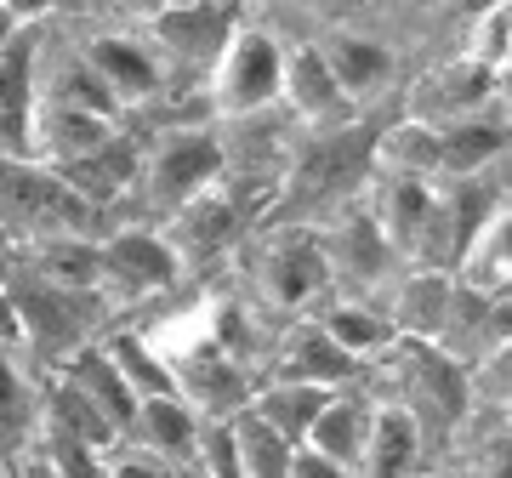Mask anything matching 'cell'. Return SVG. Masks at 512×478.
Listing matches in <instances>:
<instances>
[{
	"label": "cell",
	"mask_w": 512,
	"mask_h": 478,
	"mask_svg": "<svg viewBox=\"0 0 512 478\" xmlns=\"http://www.w3.org/2000/svg\"><path fill=\"white\" fill-rule=\"evenodd\" d=\"M365 427H370V410L359 405L353 393H330L325 410L313 416V427H308V439H302V450L359 478V456H365Z\"/></svg>",
	"instance_id": "cell-24"
},
{
	"label": "cell",
	"mask_w": 512,
	"mask_h": 478,
	"mask_svg": "<svg viewBox=\"0 0 512 478\" xmlns=\"http://www.w3.org/2000/svg\"><path fill=\"white\" fill-rule=\"evenodd\" d=\"M319 245H325V262H330V285L365 291V302H370L376 285H393V279L410 268V262L387 245V234L376 228V217L365 211V200H353V205H342L336 217H325Z\"/></svg>",
	"instance_id": "cell-7"
},
{
	"label": "cell",
	"mask_w": 512,
	"mask_h": 478,
	"mask_svg": "<svg viewBox=\"0 0 512 478\" xmlns=\"http://www.w3.org/2000/svg\"><path fill=\"white\" fill-rule=\"evenodd\" d=\"M507 46H512V18L507 6H484L473 18V40H467V63H478V69L490 74H507Z\"/></svg>",
	"instance_id": "cell-34"
},
{
	"label": "cell",
	"mask_w": 512,
	"mask_h": 478,
	"mask_svg": "<svg viewBox=\"0 0 512 478\" xmlns=\"http://www.w3.org/2000/svg\"><path fill=\"white\" fill-rule=\"evenodd\" d=\"M319 57H325L330 80L342 86L348 103H365L393 80V46L382 35H365V29H330L319 40Z\"/></svg>",
	"instance_id": "cell-15"
},
{
	"label": "cell",
	"mask_w": 512,
	"mask_h": 478,
	"mask_svg": "<svg viewBox=\"0 0 512 478\" xmlns=\"http://www.w3.org/2000/svg\"><path fill=\"white\" fill-rule=\"evenodd\" d=\"M171 376H177V399H183L200 422H228L234 410L251 405V393H256L251 370L234 365V359H222V353H211V348L177 359Z\"/></svg>",
	"instance_id": "cell-11"
},
{
	"label": "cell",
	"mask_w": 512,
	"mask_h": 478,
	"mask_svg": "<svg viewBox=\"0 0 512 478\" xmlns=\"http://www.w3.org/2000/svg\"><path fill=\"white\" fill-rule=\"evenodd\" d=\"M18 257H23V239L12 234V228H0V291L12 285V274H18Z\"/></svg>",
	"instance_id": "cell-36"
},
{
	"label": "cell",
	"mask_w": 512,
	"mask_h": 478,
	"mask_svg": "<svg viewBox=\"0 0 512 478\" xmlns=\"http://www.w3.org/2000/svg\"><path fill=\"white\" fill-rule=\"evenodd\" d=\"M200 416L177 399V393H160V399H137V422H131V439L143 456L154 461H188L194 444H200Z\"/></svg>",
	"instance_id": "cell-20"
},
{
	"label": "cell",
	"mask_w": 512,
	"mask_h": 478,
	"mask_svg": "<svg viewBox=\"0 0 512 478\" xmlns=\"http://www.w3.org/2000/svg\"><path fill=\"white\" fill-rule=\"evenodd\" d=\"M421 461V427L410 422L404 405H376L365 427V456L359 478H410Z\"/></svg>",
	"instance_id": "cell-23"
},
{
	"label": "cell",
	"mask_w": 512,
	"mask_h": 478,
	"mask_svg": "<svg viewBox=\"0 0 512 478\" xmlns=\"http://www.w3.org/2000/svg\"><path fill=\"white\" fill-rule=\"evenodd\" d=\"M57 177H63V183H69L74 194L92 205L97 217H103V205H114L126 188H137V177H143V143H137L131 131H120L114 143H103L97 154H86V160L63 166Z\"/></svg>",
	"instance_id": "cell-17"
},
{
	"label": "cell",
	"mask_w": 512,
	"mask_h": 478,
	"mask_svg": "<svg viewBox=\"0 0 512 478\" xmlns=\"http://www.w3.org/2000/svg\"><path fill=\"white\" fill-rule=\"evenodd\" d=\"M268 376H285V382H313V387H330V393H342V387L359 376V365H353L348 353L336 348L313 319H302V325H291V336L274 348V370Z\"/></svg>",
	"instance_id": "cell-19"
},
{
	"label": "cell",
	"mask_w": 512,
	"mask_h": 478,
	"mask_svg": "<svg viewBox=\"0 0 512 478\" xmlns=\"http://www.w3.org/2000/svg\"><path fill=\"white\" fill-rule=\"evenodd\" d=\"M63 382L86 399V405L103 416V422L120 433V444L131 439V422H137V393L126 387V376L109 365V353H103V342H92V348H80V353H69L63 359V370H57Z\"/></svg>",
	"instance_id": "cell-16"
},
{
	"label": "cell",
	"mask_w": 512,
	"mask_h": 478,
	"mask_svg": "<svg viewBox=\"0 0 512 478\" xmlns=\"http://www.w3.org/2000/svg\"><path fill=\"white\" fill-rule=\"evenodd\" d=\"M0 228H12L18 239H97V211L57 171L35 166V160H0Z\"/></svg>",
	"instance_id": "cell-3"
},
{
	"label": "cell",
	"mask_w": 512,
	"mask_h": 478,
	"mask_svg": "<svg viewBox=\"0 0 512 478\" xmlns=\"http://www.w3.org/2000/svg\"><path fill=\"white\" fill-rule=\"evenodd\" d=\"M376 166L387 177H416V183H439L444 177V148L433 120H404L393 131H376Z\"/></svg>",
	"instance_id": "cell-27"
},
{
	"label": "cell",
	"mask_w": 512,
	"mask_h": 478,
	"mask_svg": "<svg viewBox=\"0 0 512 478\" xmlns=\"http://www.w3.org/2000/svg\"><path fill=\"white\" fill-rule=\"evenodd\" d=\"M103 353H109V365L126 376V387L137 393V399L177 393V376H171V365H165L154 348H148L143 336H109V342H103Z\"/></svg>",
	"instance_id": "cell-31"
},
{
	"label": "cell",
	"mask_w": 512,
	"mask_h": 478,
	"mask_svg": "<svg viewBox=\"0 0 512 478\" xmlns=\"http://www.w3.org/2000/svg\"><path fill=\"white\" fill-rule=\"evenodd\" d=\"M12 308H18V331H23V348L35 353H52V359H69V353L92 348V331L103 319V296H80V291H57L35 274H12L6 285Z\"/></svg>",
	"instance_id": "cell-5"
},
{
	"label": "cell",
	"mask_w": 512,
	"mask_h": 478,
	"mask_svg": "<svg viewBox=\"0 0 512 478\" xmlns=\"http://www.w3.org/2000/svg\"><path fill=\"white\" fill-rule=\"evenodd\" d=\"M279 103H285L296 120H308V126H319V131L348 126V114H353V103L342 97V86L330 80V69H325V57H319V46H285Z\"/></svg>",
	"instance_id": "cell-14"
},
{
	"label": "cell",
	"mask_w": 512,
	"mask_h": 478,
	"mask_svg": "<svg viewBox=\"0 0 512 478\" xmlns=\"http://www.w3.org/2000/svg\"><path fill=\"white\" fill-rule=\"evenodd\" d=\"M23 274L46 279L57 291H80V296H103L97 291V239L80 234H57V239H23Z\"/></svg>",
	"instance_id": "cell-21"
},
{
	"label": "cell",
	"mask_w": 512,
	"mask_h": 478,
	"mask_svg": "<svg viewBox=\"0 0 512 478\" xmlns=\"http://www.w3.org/2000/svg\"><path fill=\"white\" fill-rule=\"evenodd\" d=\"M177 274H183V262H177V251L160 228H114V234L97 239V291H103V302L109 296H126V302L160 296L177 285Z\"/></svg>",
	"instance_id": "cell-8"
},
{
	"label": "cell",
	"mask_w": 512,
	"mask_h": 478,
	"mask_svg": "<svg viewBox=\"0 0 512 478\" xmlns=\"http://www.w3.org/2000/svg\"><path fill=\"white\" fill-rule=\"evenodd\" d=\"M330 387H313V382H285V376H256V393H251V410L262 416V422L274 427L285 444H296L302 450V439H308L313 416L325 410Z\"/></svg>",
	"instance_id": "cell-25"
},
{
	"label": "cell",
	"mask_w": 512,
	"mask_h": 478,
	"mask_svg": "<svg viewBox=\"0 0 512 478\" xmlns=\"http://www.w3.org/2000/svg\"><path fill=\"white\" fill-rule=\"evenodd\" d=\"M450 308H456V279L450 274H433V268H404L393 279V302H387V319L399 342H427L439 348L444 331H450Z\"/></svg>",
	"instance_id": "cell-12"
},
{
	"label": "cell",
	"mask_w": 512,
	"mask_h": 478,
	"mask_svg": "<svg viewBox=\"0 0 512 478\" xmlns=\"http://www.w3.org/2000/svg\"><path fill=\"white\" fill-rule=\"evenodd\" d=\"M35 478H52V473H46V467H35Z\"/></svg>",
	"instance_id": "cell-41"
},
{
	"label": "cell",
	"mask_w": 512,
	"mask_h": 478,
	"mask_svg": "<svg viewBox=\"0 0 512 478\" xmlns=\"http://www.w3.org/2000/svg\"><path fill=\"white\" fill-rule=\"evenodd\" d=\"M171 222H177V228H171L165 239H171L177 262H188V257L211 262V257H222V251H234L239 228H245V211H239L222 188H211V194H200V200H188Z\"/></svg>",
	"instance_id": "cell-18"
},
{
	"label": "cell",
	"mask_w": 512,
	"mask_h": 478,
	"mask_svg": "<svg viewBox=\"0 0 512 478\" xmlns=\"http://www.w3.org/2000/svg\"><path fill=\"white\" fill-rule=\"evenodd\" d=\"M160 473H165V461L143 456L137 444H131V450H114V456H109V478H160Z\"/></svg>",
	"instance_id": "cell-35"
},
{
	"label": "cell",
	"mask_w": 512,
	"mask_h": 478,
	"mask_svg": "<svg viewBox=\"0 0 512 478\" xmlns=\"http://www.w3.org/2000/svg\"><path fill=\"white\" fill-rule=\"evenodd\" d=\"M439 148H444V177H473V171H490L507 160V131L501 120H456V126H439Z\"/></svg>",
	"instance_id": "cell-30"
},
{
	"label": "cell",
	"mask_w": 512,
	"mask_h": 478,
	"mask_svg": "<svg viewBox=\"0 0 512 478\" xmlns=\"http://www.w3.org/2000/svg\"><path fill=\"white\" fill-rule=\"evenodd\" d=\"M80 63L97 74V86L114 97L120 114L148 103V97H160V86H165V63L143 40V29H97L80 46Z\"/></svg>",
	"instance_id": "cell-9"
},
{
	"label": "cell",
	"mask_w": 512,
	"mask_h": 478,
	"mask_svg": "<svg viewBox=\"0 0 512 478\" xmlns=\"http://www.w3.org/2000/svg\"><path fill=\"white\" fill-rule=\"evenodd\" d=\"M291 478H353V473H342V467H330V461L308 456V450H296V461H291Z\"/></svg>",
	"instance_id": "cell-38"
},
{
	"label": "cell",
	"mask_w": 512,
	"mask_h": 478,
	"mask_svg": "<svg viewBox=\"0 0 512 478\" xmlns=\"http://www.w3.org/2000/svg\"><path fill=\"white\" fill-rule=\"evenodd\" d=\"M40 427H46V433H63V439H74V444H86V450H97V456H114V450H120V433H114V427L103 422V416H97V410L86 405L63 376L46 387Z\"/></svg>",
	"instance_id": "cell-29"
},
{
	"label": "cell",
	"mask_w": 512,
	"mask_h": 478,
	"mask_svg": "<svg viewBox=\"0 0 512 478\" xmlns=\"http://www.w3.org/2000/svg\"><path fill=\"white\" fill-rule=\"evenodd\" d=\"M279 74H285V40L262 23L239 18L234 35L222 40L217 63H211V109L222 120H256V114L279 109Z\"/></svg>",
	"instance_id": "cell-2"
},
{
	"label": "cell",
	"mask_w": 512,
	"mask_h": 478,
	"mask_svg": "<svg viewBox=\"0 0 512 478\" xmlns=\"http://www.w3.org/2000/svg\"><path fill=\"white\" fill-rule=\"evenodd\" d=\"M23 348V331H18V308H12V296L0 291V353Z\"/></svg>",
	"instance_id": "cell-37"
},
{
	"label": "cell",
	"mask_w": 512,
	"mask_h": 478,
	"mask_svg": "<svg viewBox=\"0 0 512 478\" xmlns=\"http://www.w3.org/2000/svg\"><path fill=\"white\" fill-rule=\"evenodd\" d=\"M160 478H205V467H200L194 456H188V461H165V473H160Z\"/></svg>",
	"instance_id": "cell-40"
},
{
	"label": "cell",
	"mask_w": 512,
	"mask_h": 478,
	"mask_svg": "<svg viewBox=\"0 0 512 478\" xmlns=\"http://www.w3.org/2000/svg\"><path fill=\"white\" fill-rule=\"evenodd\" d=\"M228 444H234V467L239 478H291V461H296V444H285L274 427L262 422L251 405L228 416Z\"/></svg>",
	"instance_id": "cell-28"
},
{
	"label": "cell",
	"mask_w": 512,
	"mask_h": 478,
	"mask_svg": "<svg viewBox=\"0 0 512 478\" xmlns=\"http://www.w3.org/2000/svg\"><path fill=\"white\" fill-rule=\"evenodd\" d=\"M148 200L160 211H183L188 200H200L211 188H222V137L211 126H171L143 148V177Z\"/></svg>",
	"instance_id": "cell-4"
},
{
	"label": "cell",
	"mask_w": 512,
	"mask_h": 478,
	"mask_svg": "<svg viewBox=\"0 0 512 478\" xmlns=\"http://www.w3.org/2000/svg\"><path fill=\"white\" fill-rule=\"evenodd\" d=\"M370 166H376V131H359L348 126H330L319 131L313 143H302L291 166H285V183H279V217H319V211H342V205L365 200L359 188H365Z\"/></svg>",
	"instance_id": "cell-1"
},
{
	"label": "cell",
	"mask_w": 512,
	"mask_h": 478,
	"mask_svg": "<svg viewBox=\"0 0 512 478\" xmlns=\"http://www.w3.org/2000/svg\"><path fill=\"white\" fill-rule=\"evenodd\" d=\"M313 325L348 353L353 365H365V359H376V353L399 348L393 319H387L382 308H370L365 296H336V302H325V313H313Z\"/></svg>",
	"instance_id": "cell-22"
},
{
	"label": "cell",
	"mask_w": 512,
	"mask_h": 478,
	"mask_svg": "<svg viewBox=\"0 0 512 478\" xmlns=\"http://www.w3.org/2000/svg\"><path fill=\"white\" fill-rule=\"evenodd\" d=\"M256 279H262V296H268L279 313L319 308V302L336 291V285H330L325 245H319V228H308V222H285L279 234H268L262 257H256Z\"/></svg>",
	"instance_id": "cell-6"
},
{
	"label": "cell",
	"mask_w": 512,
	"mask_h": 478,
	"mask_svg": "<svg viewBox=\"0 0 512 478\" xmlns=\"http://www.w3.org/2000/svg\"><path fill=\"white\" fill-rule=\"evenodd\" d=\"M433 188H439V183H416V177H387V183L376 188V200H365V211L376 217V228L387 234V245H393V251H399L404 262H410L421 222H427V211H433Z\"/></svg>",
	"instance_id": "cell-26"
},
{
	"label": "cell",
	"mask_w": 512,
	"mask_h": 478,
	"mask_svg": "<svg viewBox=\"0 0 512 478\" xmlns=\"http://www.w3.org/2000/svg\"><path fill=\"white\" fill-rule=\"evenodd\" d=\"M35 23L0 46V160H35Z\"/></svg>",
	"instance_id": "cell-10"
},
{
	"label": "cell",
	"mask_w": 512,
	"mask_h": 478,
	"mask_svg": "<svg viewBox=\"0 0 512 478\" xmlns=\"http://www.w3.org/2000/svg\"><path fill=\"white\" fill-rule=\"evenodd\" d=\"M35 427H40L35 387H29V376H23V365L12 353H0V439L23 444V439H35Z\"/></svg>",
	"instance_id": "cell-33"
},
{
	"label": "cell",
	"mask_w": 512,
	"mask_h": 478,
	"mask_svg": "<svg viewBox=\"0 0 512 478\" xmlns=\"http://www.w3.org/2000/svg\"><path fill=\"white\" fill-rule=\"evenodd\" d=\"M234 23H239V12H228V6H165V12L148 18L143 40L160 52V63H165V52H177L211 74L222 40L234 35Z\"/></svg>",
	"instance_id": "cell-13"
},
{
	"label": "cell",
	"mask_w": 512,
	"mask_h": 478,
	"mask_svg": "<svg viewBox=\"0 0 512 478\" xmlns=\"http://www.w3.org/2000/svg\"><path fill=\"white\" fill-rule=\"evenodd\" d=\"M29 23H40L35 6H0V46L18 35V29H29Z\"/></svg>",
	"instance_id": "cell-39"
},
{
	"label": "cell",
	"mask_w": 512,
	"mask_h": 478,
	"mask_svg": "<svg viewBox=\"0 0 512 478\" xmlns=\"http://www.w3.org/2000/svg\"><path fill=\"white\" fill-rule=\"evenodd\" d=\"M427 92H439V103L450 109V126H456V120H478V109L501 92V74L478 69V63L461 57V63H450V69H439L427 80Z\"/></svg>",
	"instance_id": "cell-32"
}]
</instances>
